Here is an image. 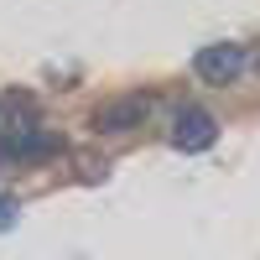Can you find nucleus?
<instances>
[{"instance_id":"7ed1b4c3","label":"nucleus","mask_w":260,"mask_h":260,"mask_svg":"<svg viewBox=\"0 0 260 260\" xmlns=\"http://www.w3.org/2000/svg\"><path fill=\"white\" fill-rule=\"evenodd\" d=\"M151 94H120V99H110L104 110L94 115V130H104V136H115V130H136L146 115H151Z\"/></svg>"},{"instance_id":"39448f33","label":"nucleus","mask_w":260,"mask_h":260,"mask_svg":"<svg viewBox=\"0 0 260 260\" xmlns=\"http://www.w3.org/2000/svg\"><path fill=\"white\" fill-rule=\"evenodd\" d=\"M11 224H16V198L0 192V229H11Z\"/></svg>"},{"instance_id":"f257e3e1","label":"nucleus","mask_w":260,"mask_h":260,"mask_svg":"<svg viewBox=\"0 0 260 260\" xmlns=\"http://www.w3.org/2000/svg\"><path fill=\"white\" fill-rule=\"evenodd\" d=\"M192 68H198L203 83H213V89H229V83L245 73V47H234V42H208V47H198Z\"/></svg>"},{"instance_id":"20e7f679","label":"nucleus","mask_w":260,"mask_h":260,"mask_svg":"<svg viewBox=\"0 0 260 260\" xmlns=\"http://www.w3.org/2000/svg\"><path fill=\"white\" fill-rule=\"evenodd\" d=\"M213 141H219V120L208 110H182L177 125H172V146L177 151H208Z\"/></svg>"},{"instance_id":"f03ea898","label":"nucleus","mask_w":260,"mask_h":260,"mask_svg":"<svg viewBox=\"0 0 260 260\" xmlns=\"http://www.w3.org/2000/svg\"><path fill=\"white\" fill-rule=\"evenodd\" d=\"M62 151L57 130H16V136H0V161H47Z\"/></svg>"}]
</instances>
